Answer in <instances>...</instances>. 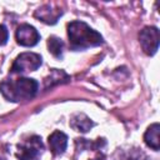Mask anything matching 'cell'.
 I'll list each match as a JSON object with an SVG mask.
<instances>
[{
    "instance_id": "1",
    "label": "cell",
    "mask_w": 160,
    "mask_h": 160,
    "mask_svg": "<svg viewBox=\"0 0 160 160\" xmlns=\"http://www.w3.org/2000/svg\"><path fill=\"white\" fill-rule=\"evenodd\" d=\"M68 36L70 46L74 50H84L102 44V36L100 32L91 29L86 22L79 20L68 24Z\"/></svg>"
},
{
    "instance_id": "2",
    "label": "cell",
    "mask_w": 160,
    "mask_h": 160,
    "mask_svg": "<svg viewBox=\"0 0 160 160\" xmlns=\"http://www.w3.org/2000/svg\"><path fill=\"white\" fill-rule=\"evenodd\" d=\"M39 89V84L35 79L20 78L16 80H5L0 82V91L2 96L12 102L32 99Z\"/></svg>"
},
{
    "instance_id": "3",
    "label": "cell",
    "mask_w": 160,
    "mask_h": 160,
    "mask_svg": "<svg viewBox=\"0 0 160 160\" xmlns=\"http://www.w3.org/2000/svg\"><path fill=\"white\" fill-rule=\"evenodd\" d=\"M18 159L19 160H39L44 150V145L40 136H31L24 142L18 145Z\"/></svg>"
},
{
    "instance_id": "4",
    "label": "cell",
    "mask_w": 160,
    "mask_h": 160,
    "mask_svg": "<svg viewBox=\"0 0 160 160\" xmlns=\"http://www.w3.org/2000/svg\"><path fill=\"white\" fill-rule=\"evenodd\" d=\"M41 65V56L35 52H22L20 54L12 66H11V72L12 74H22V72H29V71H35Z\"/></svg>"
},
{
    "instance_id": "5",
    "label": "cell",
    "mask_w": 160,
    "mask_h": 160,
    "mask_svg": "<svg viewBox=\"0 0 160 160\" xmlns=\"http://www.w3.org/2000/svg\"><path fill=\"white\" fill-rule=\"evenodd\" d=\"M139 41L145 54L154 55L159 49V30L155 26H146L139 34Z\"/></svg>"
},
{
    "instance_id": "6",
    "label": "cell",
    "mask_w": 160,
    "mask_h": 160,
    "mask_svg": "<svg viewBox=\"0 0 160 160\" xmlns=\"http://www.w3.org/2000/svg\"><path fill=\"white\" fill-rule=\"evenodd\" d=\"M15 36H16V41L19 45L28 46V48L36 45L40 40V34L38 32V30L32 25H29V24L20 25L16 30Z\"/></svg>"
},
{
    "instance_id": "7",
    "label": "cell",
    "mask_w": 160,
    "mask_h": 160,
    "mask_svg": "<svg viewBox=\"0 0 160 160\" xmlns=\"http://www.w3.org/2000/svg\"><path fill=\"white\" fill-rule=\"evenodd\" d=\"M49 148L54 155H61L66 150L68 146V136L59 130H55L49 136Z\"/></svg>"
},
{
    "instance_id": "8",
    "label": "cell",
    "mask_w": 160,
    "mask_h": 160,
    "mask_svg": "<svg viewBox=\"0 0 160 160\" xmlns=\"http://www.w3.org/2000/svg\"><path fill=\"white\" fill-rule=\"evenodd\" d=\"M62 11L59 10V9H52L51 5H44L41 8H39L36 11H35V18H38L39 20H41L42 22L45 24H55L58 21V19L61 16Z\"/></svg>"
},
{
    "instance_id": "9",
    "label": "cell",
    "mask_w": 160,
    "mask_h": 160,
    "mask_svg": "<svg viewBox=\"0 0 160 160\" xmlns=\"http://www.w3.org/2000/svg\"><path fill=\"white\" fill-rule=\"evenodd\" d=\"M159 130H160L159 122H154V124H151L148 128V130L144 134V141H145V144L149 148H151L152 150H159V148H160Z\"/></svg>"
},
{
    "instance_id": "10",
    "label": "cell",
    "mask_w": 160,
    "mask_h": 160,
    "mask_svg": "<svg viewBox=\"0 0 160 160\" xmlns=\"http://www.w3.org/2000/svg\"><path fill=\"white\" fill-rule=\"evenodd\" d=\"M94 122L84 114H76L72 116V119L70 120V126L76 130V131H81V132H86L92 128Z\"/></svg>"
},
{
    "instance_id": "11",
    "label": "cell",
    "mask_w": 160,
    "mask_h": 160,
    "mask_svg": "<svg viewBox=\"0 0 160 160\" xmlns=\"http://www.w3.org/2000/svg\"><path fill=\"white\" fill-rule=\"evenodd\" d=\"M48 48L49 51L56 58V59H61L62 58V48H64V42L61 41V39L56 38V36H50L48 39Z\"/></svg>"
},
{
    "instance_id": "12",
    "label": "cell",
    "mask_w": 160,
    "mask_h": 160,
    "mask_svg": "<svg viewBox=\"0 0 160 160\" xmlns=\"http://www.w3.org/2000/svg\"><path fill=\"white\" fill-rule=\"evenodd\" d=\"M8 39H9V31L6 29L5 25L0 24V46L5 45L8 42Z\"/></svg>"
},
{
    "instance_id": "13",
    "label": "cell",
    "mask_w": 160,
    "mask_h": 160,
    "mask_svg": "<svg viewBox=\"0 0 160 160\" xmlns=\"http://www.w3.org/2000/svg\"><path fill=\"white\" fill-rule=\"evenodd\" d=\"M92 160H104V159H100V158H96V159H92Z\"/></svg>"
},
{
    "instance_id": "14",
    "label": "cell",
    "mask_w": 160,
    "mask_h": 160,
    "mask_svg": "<svg viewBox=\"0 0 160 160\" xmlns=\"http://www.w3.org/2000/svg\"><path fill=\"white\" fill-rule=\"evenodd\" d=\"M0 160H1V159H0Z\"/></svg>"
}]
</instances>
